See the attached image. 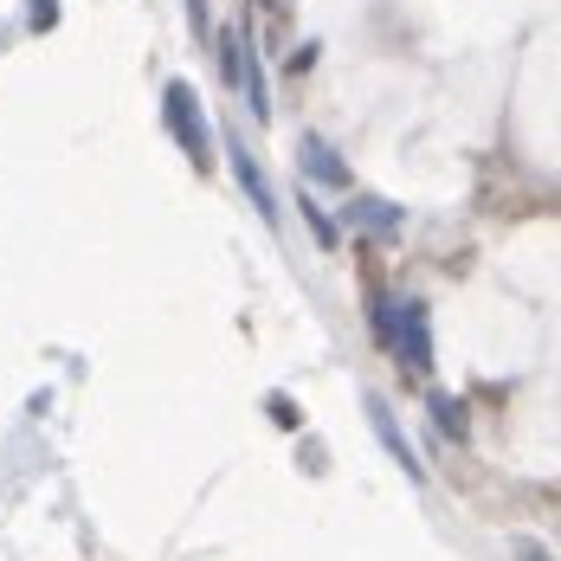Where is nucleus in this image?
<instances>
[{
  "label": "nucleus",
  "mask_w": 561,
  "mask_h": 561,
  "mask_svg": "<svg viewBox=\"0 0 561 561\" xmlns=\"http://www.w3.org/2000/svg\"><path fill=\"white\" fill-rule=\"evenodd\" d=\"M381 348H388L407 375H426V368H433V323H426V304H420V297H400V304H393Z\"/></svg>",
  "instance_id": "f257e3e1"
},
{
  "label": "nucleus",
  "mask_w": 561,
  "mask_h": 561,
  "mask_svg": "<svg viewBox=\"0 0 561 561\" xmlns=\"http://www.w3.org/2000/svg\"><path fill=\"white\" fill-rule=\"evenodd\" d=\"M162 116H169L174 142L187 149V162H194V169H207V162H214V136H207V111H201V98H194V84H187V78H174L169 91H162Z\"/></svg>",
  "instance_id": "f03ea898"
},
{
  "label": "nucleus",
  "mask_w": 561,
  "mask_h": 561,
  "mask_svg": "<svg viewBox=\"0 0 561 561\" xmlns=\"http://www.w3.org/2000/svg\"><path fill=\"white\" fill-rule=\"evenodd\" d=\"M220 71H226V84L232 91H245V111L259 116H272V98H265V71H259V58H252V39L232 26V33H220Z\"/></svg>",
  "instance_id": "7ed1b4c3"
},
{
  "label": "nucleus",
  "mask_w": 561,
  "mask_h": 561,
  "mask_svg": "<svg viewBox=\"0 0 561 561\" xmlns=\"http://www.w3.org/2000/svg\"><path fill=\"white\" fill-rule=\"evenodd\" d=\"M226 162H232V181L245 187V201L259 207V220L278 226V201H272V181H265V169H259V156H252L245 142H226Z\"/></svg>",
  "instance_id": "20e7f679"
},
{
  "label": "nucleus",
  "mask_w": 561,
  "mask_h": 561,
  "mask_svg": "<svg viewBox=\"0 0 561 561\" xmlns=\"http://www.w3.org/2000/svg\"><path fill=\"white\" fill-rule=\"evenodd\" d=\"M368 420H375V439L393 451V465H400L413 484H426V465H420V451L407 446V433H400V420L388 413V400H381V393H368Z\"/></svg>",
  "instance_id": "39448f33"
},
{
  "label": "nucleus",
  "mask_w": 561,
  "mask_h": 561,
  "mask_svg": "<svg viewBox=\"0 0 561 561\" xmlns=\"http://www.w3.org/2000/svg\"><path fill=\"white\" fill-rule=\"evenodd\" d=\"M297 162H304L310 181H323V187H348V162H342L323 136H304V142H297Z\"/></svg>",
  "instance_id": "423d86ee"
},
{
  "label": "nucleus",
  "mask_w": 561,
  "mask_h": 561,
  "mask_svg": "<svg viewBox=\"0 0 561 561\" xmlns=\"http://www.w3.org/2000/svg\"><path fill=\"white\" fill-rule=\"evenodd\" d=\"M342 220L362 226V232H375V239H393V232H400V207H388V201H368V194H355V201L342 207Z\"/></svg>",
  "instance_id": "0eeeda50"
},
{
  "label": "nucleus",
  "mask_w": 561,
  "mask_h": 561,
  "mask_svg": "<svg viewBox=\"0 0 561 561\" xmlns=\"http://www.w3.org/2000/svg\"><path fill=\"white\" fill-rule=\"evenodd\" d=\"M433 433L451 439V446L471 433V426H465V400H458V393H433Z\"/></svg>",
  "instance_id": "6e6552de"
},
{
  "label": "nucleus",
  "mask_w": 561,
  "mask_h": 561,
  "mask_svg": "<svg viewBox=\"0 0 561 561\" xmlns=\"http://www.w3.org/2000/svg\"><path fill=\"white\" fill-rule=\"evenodd\" d=\"M297 207H304V220H310V232H317V245H336V220H330V214H323V207H317L310 194H304Z\"/></svg>",
  "instance_id": "1a4fd4ad"
},
{
  "label": "nucleus",
  "mask_w": 561,
  "mask_h": 561,
  "mask_svg": "<svg viewBox=\"0 0 561 561\" xmlns=\"http://www.w3.org/2000/svg\"><path fill=\"white\" fill-rule=\"evenodd\" d=\"M272 420H278L284 433H297V426H304V413H297V407H290L284 393H272Z\"/></svg>",
  "instance_id": "9d476101"
},
{
  "label": "nucleus",
  "mask_w": 561,
  "mask_h": 561,
  "mask_svg": "<svg viewBox=\"0 0 561 561\" xmlns=\"http://www.w3.org/2000/svg\"><path fill=\"white\" fill-rule=\"evenodd\" d=\"M53 13H58V0H33V26H53Z\"/></svg>",
  "instance_id": "9b49d317"
},
{
  "label": "nucleus",
  "mask_w": 561,
  "mask_h": 561,
  "mask_svg": "<svg viewBox=\"0 0 561 561\" xmlns=\"http://www.w3.org/2000/svg\"><path fill=\"white\" fill-rule=\"evenodd\" d=\"M187 20H194V26H207V0H187Z\"/></svg>",
  "instance_id": "f8f14e48"
},
{
  "label": "nucleus",
  "mask_w": 561,
  "mask_h": 561,
  "mask_svg": "<svg viewBox=\"0 0 561 561\" xmlns=\"http://www.w3.org/2000/svg\"><path fill=\"white\" fill-rule=\"evenodd\" d=\"M516 561H549V556H542V549H536V542H523V556H516Z\"/></svg>",
  "instance_id": "ddd939ff"
}]
</instances>
